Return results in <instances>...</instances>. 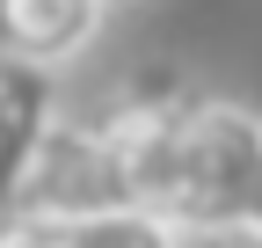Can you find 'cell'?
Returning <instances> with one entry per match:
<instances>
[{
    "label": "cell",
    "mask_w": 262,
    "mask_h": 248,
    "mask_svg": "<svg viewBox=\"0 0 262 248\" xmlns=\"http://www.w3.org/2000/svg\"><path fill=\"white\" fill-rule=\"evenodd\" d=\"M102 29H110L102 0H0V44H8V58H22L37 73H58Z\"/></svg>",
    "instance_id": "cell-3"
},
{
    "label": "cell",
    "mask_w": 262,
    "mask_h": 248,
    "mask_svg": "<svg viewBox=\"0 0 262 248\" xmlns=\"http://www.w3.org/2000/svg\"><path fill=\"white\" fill-rule=\"evenodd\" d=\"M241 234H262V161H255V182H248V204H241Z\"/></svg>",
    "instance_id": "cell-7"
},
{
    "label": "cell",
    "mask_w": 262,
    "mask_h": 248,
    "mask_svg": "<svg viewBox=\"0 0 262 248\" xmlns=\"http://www.w3.org/2000/svg\"><path fill=\"white\" fill-rule=\"evenodd\" d=\"M51 117H58V80L0 51V212H8L37 139L51 132Z\"/></svg>",
    "instance_id": "cell-4"
},
{
    "label": "cell",
    "mask_w": 262,
    "mask_h": 248,
    "mask_svg": "<svg viewBox=\"0 0 262 248\" xmlns=\"http://www.w3.org/2000/svg\"><path fill=\"white\" fill-rule=\"evenodd\" d=\"M0 248H66V226L29 219V212H0Z\"/></svg>",
    "instance_id": "cell-6"
},
{
    "label": "cell",
    "mask_w": 262,
    "mask_h": 248,
    "mask_svg": "<svg viewBox=\"0 0 262 248\" xmlns=\"http://www.w3.org/2000/svg\"><path fill=\"white\" fill-rule=\"evenodd\" d=\"M117 168H110V146L95 124L80 117H51V132L37 139L29 168L15 182L8 212H29V219H51V226H73V219H95V212H117Z\"/></svg>",
    "instance_id": "cell-2"
},
{
    "label": "cell",
    "mask_w": 262,
    "mask_h": 248,
    "mask_svg": "<svg viewBox=\"0 0 262 248\" xmlns=\"http://www.w3.org/2000/svg\"><path fill=\"white\" fill-rule=\"evenodd\" d=\"M241 248H262V234H241Z\"/></svg>",
    "instance_id": "cell-8"
},
{
    "label": "cell",
    "mask_w": 262,
    "mask_h": 248,
    "mask_svg": "<svg viewBox=\"0 0 262 248\" xmlns=\"http://www.w3.org/2000/svg\"><path fill=\"white\" fill-rule=\"evenodd\" d=\"M66 248H182V234L168 219H153V212H95V219H73L66 226Z\"/></svg>",
    "instance_id": "cell-5"
},
{
    "label": "cell",
    "mask_w": 262,
    "mask_h": 248,
    "mask_svg": "<svg viewBox=\"0 0 262 248\" xmlns=\"http://www.w3.org/2000/svg\"><path fill=\"white\" fill-rule=\"evenodd\" d=\"M262 161V117L204 95L196 117L182 124V153H175V190H168V219L182 241L189 234H241V204H248V182Z\"/></svg>",
    "instance_id": "cell-1"
},
{
    "label": "cell",
    "mask_w": 262,
    "mask_h": 248,
    "mask_svg": "<svg viewBox=\"0 0 262 248\" xmlns=\"http://www.w3.org/2000/svg\"><path fill=\"white\" fill-rule=\"evenodd\" d=\"M102 8H131V0H102Z\"/></svg>",
    "instance_id": "cell-9"
}]
</instances>
